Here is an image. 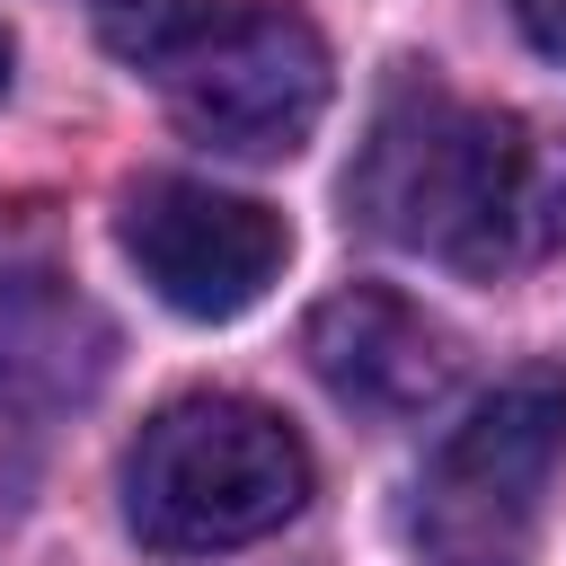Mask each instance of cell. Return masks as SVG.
Listing matches in <instances>:
<instances>
[{
	"instance_id": "8",
	"label": "cell",
	"mask_w": 566,
	"mask_h": 566,
	"mask_svg": "<svg viewBox=\"0 0 566 566\" xmlns=\"http://www.w3.org/2000/svg\"><path fill=\"white\" fill-rule=\"evenodd\" d=\"M522 9V35L548 53V62H566V0H513Z\"/></svg>"
},
{
	"instance_id": "2",
	"label": "cell",
	"mask_w": 566,
	"mask_h": 566,
	"mask_svg": "<svg viewBox=\"0 0 566 566\" xmlns=\"http://www.w3.org/2000/svg\"><path fill=\"white\" fill-rule=\"evenodd\" d=\"M310 504V442L239 389L168 398L124 460V522L159 557H221Z\"/></svg>"
},
{
	"instance_id": "6",
	"label": "cell",
	"mask_w": 566,
	"mask_h": 566,
	"mask_svg": "<svg viewBox=\"0 0 566 566\" xmlns=\"http://www.w3.org/2000/svg\"><path fill=\"white\" fill-rule=\"evenodd\" d=\"M301 354L310 371L327 380V398H345L354 416H424L451 380H460V345L442 318H424L407 292H380V283H354V292H327L301 327Z\"/></svg>"
},
{
	"instance_id": "4",
	"label": "cell",
	"mask_w": 566,
	"mask_h": 566,
	"mask_svg": "<svg viewBox=\"0 0 566 566\" xmlns=\"http://www.w3.org/2000/svg\"><path fill=\"white\" fill-rule=\"evenodd\" d=\"M177 124L230 159H283L327 115V44L301 9H221L203 44L159 80Z\"/></svg>"
},
{
	"instance_id": "3",
	"label": "cell",
	"mask_w": 566,
	"mask_h": 566,
	"mask_svg": "<svg viewBox=\"0 0 566 566\" xmlns=\"http://www.w3.org/2000/svg\"><path fill=\"white\" fill-rule=\"evenodd\" d=\"M566 460V371H513L495 380L469 424L424 460L416 478V539L442 557H486L504 548L531 513L548 469Z\"/></svg>"
},
{
	"instance_id": "9",
	"label": "cell",
	"mask_w": 566,
	"mask_h": 566,
	"mask_svg": "<svg viewBox=\"0 0 566 566\" xmlns=\"http://www.w3.org/2000/svg\"><path fill=\"white\" fill-rule=\"evenodd\" d=\"M0 88H9V27H0Z\"/></svg>"
},
{
	"instance_id": "7",
	"label": "cell",
	"mask_w": 566,
	"mask_h": 566,
	"mask_svg": "<svg viewBox=\"0 0 566 566\" xmlns=\"http://www.w3.org/2000/svg\"><path fill=\"white\" fill-rule=\"evenodd\" d=\"M212 18H221V0H97L106 53L133 62V71H150V80H168V71L203 44Z\"/></svg>"
},
{
	"instance_id": "5",
	"label": "cell",
	"mask_w": 566,
	"mask_h": 566,
	"mask_svg": "<svg viewBox=\"0 0 566 566\" xmlns=\"http://www.w3.org/2000/svg\"><path fill=\"white\" fill-rule=\"evenodd\" d=\"M115 239L142 265V283L186 318L256 310L292 256L283 212H265L256 195H221L203 177H142L115 212Z\"/></svg>"
},
{
	"instance_id": "1",
	"label": "cell",
	"mask_w": 566,
	"mask_h": 566,
	"mask_svg": "<svg viewBox=\"0 0 566 566\" xmlns=\"http://www.w3.org/2000/svg\"><path fill=\"white\" fill-rule=\"evenodd\" d=\"M345 203L433 265L522 274L566 248V133L407 71L363 133Z\"/></svg>"
}]
</instances>
